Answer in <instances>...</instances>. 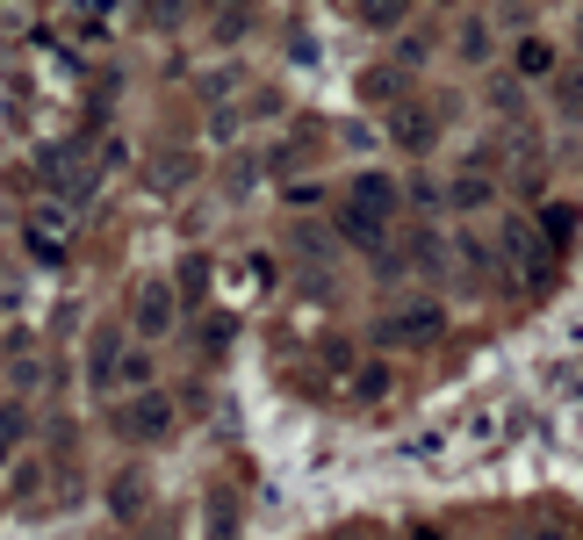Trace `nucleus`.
Wrapping results in <instances>:
<instances>
[{
    "label": "nucleus",
    "mask_w": 583,
    "mask_h": 540,
    "mask_svg": "<svg viewBox=\"0 0 583 540\" xmlns=\"http://www.w3.org/2000/svg\"><path fill=\"white\" fill-rule=\"evenodd\" d=\"M22 433H30V411H22V403H0V454L15 447Z\"/></svg>",
    "instance_id": "obj_10"
},
{
    "label": "nucleus",
    "mask_w": 583,
    "mask_h": 540,
    "mask_svg": "<svg viewBox=\"0 0 583 540\" xmlns=\"http://www.w3.org/2000/svg\"><path fill=\"white\" fill-rule=\"evenodd\" d=\"M86 375H94V389H116V383H123V339H116V331H94Z\"/></svg>",
    "instance_id": "obj_4"
},
{
    "label": "nucleus",
    "mask_w": 583,
    "mask_h": 540,
    "mask_svg": "<svg viewBox=\"0 0 583 540\" xmlns=\"http://www.w3.org/2000/svg\"><path fill=\"white\" fill-rule=\"evenodd\" d=\"M462 58H476V66L490 58V30H482V22H468V30H462Z\"/></svg>",
    "instance_id": "obj_12"
},
{
    "label": "nucleus",
    "mask_w": 583,
    "mask_h": 540,
    "mask_svg": "<svg viewBox=\"0 0 583 540\" xmlns=\"http://www.w3.org/2000/svg\"><path fill=\"white\" fill-rule=\"evenodd\" d=\"M339 231H346V245H361V253H382V238H389V216H375V210H361V202H346V216H339Z\"/></svg>",
    "instance_id": "obj_3"
},
{
    "label": "nucleus",
    "mask_w": 583,
    "mask_h": 540,
    "mask_svg": "<svg viewBox=\"0 0 583 540\" xmlns=\"http://www.w3.org/2000/svg\"><path fill=\"white\" fill-rule=\"evenodd\" d=\"M353 202H361V210H375V216H389V210H396V180H389V174H361Z\"/></svg>",
    "instance_id": "obj_6"
},
{
    "label": "nucleus",
    "mask_w": 583,
    "mask_h": 540,
    "mask_svg": "<svg viewBox=\"0 0 583 540\" xmlns=\"http://www.w3.org/2000/svg\"><path fill=\"white\" fill-rule=\"evenodd\" d=\"M454 202H462V210H476V202H490V180H482L476 166H468V174L454 180Z\"/></svg>",
    "instance_id": "obj_11"
},
{
    "label": "nucleus",
    "mask_w": 583,
    "mask_h": 540,
    "mask_svg": "<svg viewBox=\"0 0 583 540\" xmlns=\"http://www.w3.org/2000/svg\"><path fill=\"white\" fill-rule=\"evenodd\" d=\"M533 540H569V533H562V526H540V533H533Z\"/></svg>",
    "instance_id": "obj_14"
},
{
    "label": "nucleus",
    "mask_w": 583,
    "mask_h": 540,
    "mask_svg": "<svg viewBox=\"0 0 583 540\" xmlns=\"http://www.w3.org/2000/svg\"><path fill=\"white\" fill-rule=\"evenodd\" d=\"M512 66L526 72V80H548V72H555V51H548V44H540V36H518V51H512Z\"/></svg>",
    "instance_id": "obj_7"
},
{
    "label": "nucleus",
    "mask_w": 583,
    "mask_h": 540,
    "mask_svg": "<svg viewBox=\"0 0 583 540\" xmlns=\"http://www.w3.org/2000/svg\"><path fill=\"white\" fill-rule=\"evenodd\" d=\"M404 8H411V0H353V15H361L368 30H396V22H404Z\"/></svg>",
    "instance_id": "obj_8"
},
{
    "label": "nucleus",
    "mask_w": 583,
    "mask_h": 540,
    "mask_svg": "<svg viewBox=\"0 0 583 540\" xmlns=\"http://www.w3.org/2000/svg\"><path fill=\"white\" fill-rule=\"evenodd\" d=\"M123 383L144 389V383H152V361H144V353H130V361H123Z\"/></svg>",
    "instance_id": "obj_13"
},
{
    "label": "nucleus",
    "mask_w": 583,
    "mask_h": 540,
    "mask_svg": "<svg viewBox=\"0 0 583 540\" xmlns=\"http://www.w3.org/2000/svg\"><path fill=\"white\" fill-rule=\"evenodd\" d=\"M116 433L123 439H166L173 433V403L159 397V389H138V397L116 411Z\"/></svg>",
    "instance_id": "obj_1"
},
{
    "label": "nucleus",
    "mask_w": 583,
    "mask_h": 540,
    "mask_svg": "<svg viewBox=\"0 0 583 540\" xmlns=\"http://www.w3.org/2000/svg\"><path fill=\"white\" fill-rule=\"evenodd\" d=\"M130 325H138V339H166V331H173V289H166V281H144V289H138Z\"/></svg>",
    "instance_id": "obj_2"
},
{
    "label": "nucleus",
    "mask_w": 583,
    "mask_h": 540,
    "mask_svg": "<svg viewBox=\"0 0 583 540\" xmlns=\"http://www.w3.org/2000/svg\"><path fill=\"white\" fill-rule=\"evenodd\" d=\"M30 231H36V238H30V245H36V253H44V260H58V253H66V224H58V216H51V210L36 216V224H30Z\"/></svg>",
    "instance_id": "obj_9"
},
{
    "label": "nucleus",
    "mask_w": 583,
    "mask_h": 540,
    "mask_svg": "<svg viewBox=\"0 0 583 540\" xmlns=\"http://www.w3.org/2000/svg\"><path fill=\"white\" fill-rule=\"evenodd\" d=\"M440 8H454V0H440Z\"/></svg>",
    "instance_id": "obj_15"
},
{
    "label": "nucleus",
    "mask_w": 583,
    "mask_h": 540,
    "mask_svg": "<svg viewBox=\"0 0 583 540\" xmlns=\"http://www.w3.org/2000/svg\"><path fill=\"white\" fill-rule=\"evenodd\" d=\"M440 331V310L432 303H418V310H404V317H389L382 325V347H404V339H432Z\"/></svg>",
    "instance_id": "obj_5"
}]
</instances>
